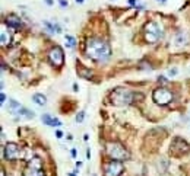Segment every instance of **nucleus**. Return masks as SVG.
Listing matches in <instances>:
<instances>
[{"label": "nucleus", "instance_id": "1", "mask_svg": "<svg viewBox=\"0 0 190 176\" xmlns=\"http://www.w3.org/2000/svg\"><path fill=\"white\" fill-rule=\"evenodd\" d=\"M85 51H86V55L95 61H105L111 55L110 44H107L105 41L100 38H89L86 41Z\"/></svg>", "mask_w": 190, "mask_h": 176}, {"label": "nucleus", "instance_id": "2", "mask_svg": "<svg viewBox=\"0 0 190 176\" xmlns=\"http://www.w3.org/2000/svg\"><path fill=\"white\" fill-rule=\"evenodd\" d=\"M135 93H132L130 90L127 89H122V87H119V89L113 90L110 93V101L113 105L116 106H126V105H130L135 99Z\"/></svg>", "mask_w": 190, "mask_h": 176}, {"label": "nucleus", "instance_id": "3", "mask_svg": "<svg viewBox=\"0 0 190 176\" xmlns=\"http://www.w3.org/2000/svg\"><path fill=\"white\" fill-rule=\"evenodd\" d=\"M105 150H107V154H108L113 160L123 162V160H129V159H130V153L127 151V148H126L123 144L117 143V141H110V143H107Z\"/></svg>", "mask_w": 190, "mask_h": 176}, {"label": "nucleus", "instance_id": "4", "mask_svg": "<svg viewBox=\"0 0 190 176\" xmlns=\"http://www.w3.org/2000/svg\"><path fill=\"white\" fill-rule=\"evenodd\" d=\"M145 38L149 44H155L162 38V26L158 22H149L145 25Z\"/></svg>", "mask_w": 190, "mask_h": 176}, {"label": "nucleus", "instance_id": "5", "mask_svg": "<svg viewBox=\"0 0 190 176\" xmlns=\"http://www.w3.org/2000/svg\"><path fill=\"white\" fill-rule=\"evenodd\" d=\"M173 92L171 90H168V89H165V87H158L156 90H154V93H152V99H154V102L156 104V105H159V106H165V105H168L171 101H173Z\"/></svg>", "mask_w": 190, "mask_h": 176}, {"label": "nucleus", "instance_id": "6", "mask_svg": "<svg viewBox=\"0 0 190 176\" xmlns=\"http://www.w3.org/2000/svg\"><path fill=\"white\" fill-rule=\"evenodd\" d=\"M24 176H44L41 160L38 157H34L32 160H29L28 167L24 170Z\"/></svg>", "mask_w": 190, "mask_h": 176}, {"label": "nucleus", "instance_id": "7", "mask_svg": "<svg viewBox=\"0 0 190 176\" xmlns=\"http://www.w3.org/2000/svg\"><path fill=\"white\" fill-rule=\"evenodd\" d=\"M21 147L16 143H8L3 147V156L6 160H16L21 157Z\"/></svg>", "mask_w": 190, "mask_h": 176}, {"label": "nucleus", "instance_id": "8", "mask_svg": "<svg viewBox=\"0 0 190 176\" xmlns=\"http://www.w3.org/2000/svg\"><path fill=\"white\" fill-rule=\"evenodd\" d=\"M48 60L50 63L54 66V67H61L63 63H64V54H63V50L60 47H54L50 50L48 52Z\"/></svg>", "mask_w": 190, "mask_h": 176}, {"label": "nucleus", "instance_id": "9", "mask_svg": "<svg viewBox=\"0 0 190 176\" xmlns=\"http://www.w3.org/2000/svg\"><path fill=\"white\" fill-rule=\"evenodd\" d=\"M122 172H123V163L117 160H111L110 163H107L104 169V176H120Z\"/></svg>", "mask_w": 190, "mask_h": 176}, {"label": "nucleus", "instance_id": "10", "mask_svg": "<svg viewBox=\"0 0 190 176\" xmlns=\"http://www.w3.org/2000/svg\"><path fill=\"white\" fill-rule=\"evenodd\" d=\"M170 148H173V150H170L173 154H175V156H180V154H186L189 150H190V147H189V144L186 143V141H183L181 138H175L173 143H171V146H170Z\"/></svg>", "mask_w": 190, "mask_h": 176}, {"label": "nucleus", "instance_id": "11", "mask_svg": "<svg viewBox=\"0 0 190 176\" xmlns=\"http://www.w3.org/2000/svg\"><path fill=\"white\" fill-rule=\"evenodd\" d=\"M6 25H8L9 28L18 29V28H21L22 22H21V19H19L16 15H9V16L6 18Z\"/></svg>", "mask_w": 190, "mask_h": 176}, {"label": "nucleus", "instance_id": "12", "mask_svg": "<svg viewBox=\"0 0 190 176\" xmlns=\"http://www.w3.org/2000/svg\"><path fill=\"white\" fill-rule=\"evenodd\" d=\"M43 122H44L45 125H48V127H60V125H61L60 119L51 117L50 114H44V115H43Z\"/></svg>", "mask_w": 190, "mask_h": 176}, {"label": "nucleus", "instance_id": "13", "mask_svg": "<svg viewBox=\"0 0 190 176\" xmlns=\"http://www.w3.org/2000/svg\"><path fill=\"white\" fill-rule=\"evenodd\" d=\"M187 42H189V35H187L186 32H178V34L175 35V44H177L178 47L186 45Z\"/></svg>", "mask_w": 190, "mask_h": 176}, {"label": "nucleus", "instance_id": "14", "mask_svg": "<svg viewBox=\"0 0 190 176\" xmlns=\"http://www.w3.org/2000/svg\"><path fill=\"white\" fill-rule=\"evenodd\" d=\"M0 42H2L3 47H6V45H9L12 42V37H10V34L8 31H2V32H0Z\"/></svg>", "mask_w": 190, "mask_h": 176}, {"label": "nucleus", "instance_id": "15", "mask_svg": "<svg viewBox=\"0 0 190 176\" xmlns=\"http://www.w3.org/2000/svg\"><path fill=\"white\" fill-rule=\"evenodd\" d=\"M32 101H34L37 105L44 106V105H45V102H47V98H45L43 93H35V95L32 96Z\"/></svg>", "mask_w": 190, "mask_h": 176}, {"label": "nucleus", "instance_id": "16", "mask_svg": "<svg viewBox=\"0 0 190 176\" xmlns=\"http://www.w3.org/2000/svg\"><path fill=\"white\" fill-rule=\"evenodd\" d=\"M21 109H22V106H21L19 102H16V101H13V99L9 102V111H10L12 114H19Z\"/></svg>", "mask_w": 190, "mask_h": 176}, {"label": "nucleus", "instance_id": "17", "mask_svg": "<svg viewBox=\"0 0 190 176\" xmlns=\"http://www.w3.org/2000/svg\"><path fill=\"white\" fill-rule=\"evenodd\" d=\"M19 114H22V117H24V118H27V119H32V118H35V114H34L32 111L25 109V108H22V109L19 111Z\"/></svg>", "mask_w": 190, "mask_h": 176}, {"label": "nucleus", "instance_id": "18", "mask_svg": "<svg viewBox=\"0 0 190 176\" xmlns=\"http://www.w3.org/2000/svg\"><path fill=\"white\" fill-rule=\"evenodd\" d=\"M79 76L80 77H85V79H89V77H92V71H89V70H85V68H79Z\"/></svg>", "mask_w": 190, "mask_h": 176}, {"label": "nucleus", "instance_id": "19", "mask_svg": "<svg viewBox=\"0 0 190 176\" xmlns=\"http://www.w3.org/2000/svg\"><path fill=\"white\" fill-rule=\"evenodd\" d=\"M66 42H67V47L69 48H73L75 47V44H76V41H75V38L73 37H70V35H66Z\"/></svg>", "mask_w": 190, "mask_h": 176}, {"label": "nucleus", "instance_id": "20", "mask_svg": "<svg viewBox=\"0 0 190 176\" xmlns=\"http://www.w3.org/2000/svg\"><path fill=\"white\" fill-rule=\"evenodd\" d=\"M83 118H85V112H83V111H80V112L76 115V122H82V121H83Z\"/></svg>", "mask_w": 190, "mask_h": 176}, {"label": "nucleus", "instance_id": "21", "mask_svg": "<svg viewBox=\"0 0 190 176\" xmlns=\"http://www.w3.org/2000/svg\"><path fill=\"white\" fill-rule=\"evenodd\" d=\"M59 3H60L61 8H66L67 6V0H59Z\"/></svg>", "mask_w": 190, "mask_h": 176}, {"label": "nucleus", "instance_id": "22", "mask_svg": "<svg viewBox=\"0 0 190 176\" xmlns=\"http://www.w3.org/2000/svg\"><path fill=\"white\" fill-rule=\"evenodd\" d=\"M158 81H161V83H167V79H165L164 76H159V77H158Z\"/></svg>", "mask_w": 190, "mask_h": 176}, {"label": "nucleus", "instance_id": "23", "mask_svg": "<svg viewBox=\"0 0 190 176\" xmlns=\"http://www.w3.org/2000/svg\"><path fill=\"white\" fill-rule=\"evenodd\" d=\"M168 74H170V76H175V74H177V70H168Z\"/></svg>", "mask_w": 190, "mask_h": 176}, {"label": "nucleus", "instance_id": "24", "mask_svg": "<svg viewBox=\"0 0 190 176\" xmlns=\"http://www.w3.org/2000/svg\"><path fill=\"white\" fill-rule=\"evenodd\" d=\"M5 102H6V95L2 92V105H5Z\"/></svg>", "mask_w": 190, "mask_h": 176}, {"label": "nucleus", "instance_id": "25", "mask_svg": "<svg viewBox=\"0 0 190 176\" xmlns=\"http://www.w3.org/2000/svg\"><path fill=\"white\" fill-rule=\"evenodd\" d=\"M56 135H57V138H61V131H57Z\"/></svg>", "mask_w": 190, "mask_h": 176}, {"label": "nucleus", "instance_id": "26", "mask_svg": "<svg viewBox=\"0 0 190 176\" xmlns=\"http://www.w3.org/2000/svg\"><path fill=\"white\" fill-rule=\"evenodd\" d=\"M45 2H47V5H51V3H53V0H45Z\"/></svg>", "mask_w": 190, "mask_h": 176}, {"label": "nucleus", "instance_id": "27", "mask_svg": "<svg viewBox=\"0 0 190 176\" xmlns=\"http://www.w3.org/2000/svg\"><path fill=\"white\" fill-rule=\"evenodd\" d=\"M76 2H78V3H83V0H76Z\"/></svg>", "mask_w": 190, "mask_h": 176}, {"label": "nucleus", "instance_id": "28", "mask_svg": "<svg viewBox=\"0 0 190 176\" xmlns=\"http://www.w3.org/2000/svg\"><path fill=\"white\" fill-rule=\"evenodd\" d=\"M158 2H165V0H158Z\"/></svg>", "mask_w": 190, "mask_h": 176}]
</instances>
